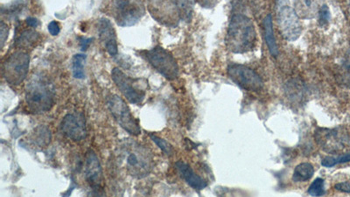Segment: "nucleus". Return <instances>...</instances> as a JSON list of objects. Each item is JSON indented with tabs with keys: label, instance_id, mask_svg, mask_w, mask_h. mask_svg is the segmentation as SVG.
Instances as JSON below:
<instances>
[{
	"label": "nucleus",
	"instance_id": "nucleus-1",
	"mask_svg": "<svg viewBox=\"0 0 350 197\" xmlns=\"http://www.w3.org/2000/svg\"><path fill=\"white\" fill-rule=\"evenodd\" d=\"M117 155L126 172L136 179H143L154 170V159L152 152L146 146L133 139H124L120 142Z\"/></svg>",
	"mask_w": 350,
	"mask_h": 197
},
{
	"label": "nucleus",
	"instance_id": "nucleus-2",
	"mask_svg": "<svg viewBox=\"0 0 350 197\" xmlns=\"http://www.w3.org/2000/svg\"><path fill=\"white\" fill-rule=\"evenodd\" d=\"M256 41V29L252 20L242 13L233 14L225 39L228 49L235 54H244L252 51Z\"/></svg>",
	"mask_w": 350,
	"mask_h": 197
},
{
	"label": "nucleus",
	"instance_id": "nucleus-3",
	"mask_svg": "<svg viewBox=\"0 0 350 197\" xmlns=\"http://www.w3.org/2000/svg\"><path fill=\"white\" fill-rule=\"evenodd\" d=\"M56 92L49 80L41 75H34L26 86V103L34 114L49 112L55 105Z\"/></svg>",
	"mask_w": 350,
	"mask_h": 197
},
{
	"label": "nucleus",
	"instance_id": "nucleus-4",
	"mask_svg": "<svg viewBox=\"0 0 350 197\" xmlns=\"http://www.w3.org/2000/svg\"><path fill=\"white\" fill-rule=\"evenodd\" d=\"M139 54L155 70L167 80H175L179 77V66L177 60L167 49L157 46L150 50L139 52Z\"/></svg>",
	"mask_w": 350,
	"mask_h": 197
},
{
	"label": "nucleus",
	"instance_id": "nucleus-5",
	"mask_svg": "<svg viewBox=\"0 0 350 197\" xmlns=\"http://www.w3.org/2000/svg\"><path fill=\"white\" fill-rule=\"evenodd\" d=\"M107 106L116 122L119 124L125 132L135 137L140 135V124L133 116L124 99L121 98L117 95H111L107 98Z\"/></svg>",
	"mask_w": 350,
	"mask_h": 197
},
{
	"label": "nucleus",
	"instance_id": "nucleus-6",
	"mask_svg": "<svg viewBox=\"0 0 350 197\" xmlns=\"http://www.w3.org/2000/svg\"><path fill=\"white\" fill-rule=\"evenodd\" d=\"M29 64L30 57L26 52H15L4 61L3 78L10 85H19L27 77Z\"/></svg>",
	"mask_w": 350,
	"mask_h": 197
},
{
	"label": "nucleus",
	"instance_id": "nucleus-7",
	"mask_svg": "<svg viewBox=\"0 0 350 197\" xmlns=\"http://www.w3.org/2000/svg\"><path fill=\"white\" fill-rule=\"evenodd\" d=\"M278 28L287 41H295L302 33V25L299 14L293 7L286 4H278L277 9Z\"/></svg>",
	"mask_w": 350,
	"mask_h": 197
},
{
	"label": "nucleus",
	"instance_id": "nucleus-8",
	"mask_svg": "<svg viewBox=\"0 0 350 197\" xmlns=\"http://www.w3.org/2000/svg\"><path fill=\"white\" fill-rule=\"evenodd\" d=\"M227 73L236 85L251 92H260L264 89V81L260 76L245 65L231 63L228 66Z\"/></svg>",
	"mask_w": 350,
	"mask_h": 197
},
{
	"label": "nucleus",
	"instance_id": "nucleus-9",
	"mask_svg": "<svg viewBox=\"0 0 350 197\" xmlns=\"http://www.w3.org/2000/svg\"><path fill=\"white\" fill-rule=\"evenodd\" d=\"M145 13V9L140 0H116L114 17L119 26H135Z\"/></svg>",
	"mask_w": 350,
	"mask_h": 197
},
{
	"label": "nucleus",
	"instance_id": "nucleus-10",
	"mask_svg": "<svg viewBox=\"0 0 350 197\" xmlns=\"http://www.w3.org/2000/svg\"><path fill=\"white\" fill-rule=\"evenodd\" d=\"M111 78L124 98L133 104H141L145 100V91L140 87V79H133L117 68L112 69Z\"/></svg>",
	"mask_w": 350,
	"mask_h": 197
},
{
	"label": "nucleus",
	"instance_id": "nucleus-11",
	"mask_svg": "<svg viewBox=\"0 0 350 197\" xmlns=\"http://www.w3.org/2000/svg\"><path fill=\"white\" fill-rule=\"evenodd\" d=\"M148 10L155 20L166 26H176L180 20L172 0H149Z\"/></svg>",
	"mask_w": 350,
	"mask_h": 197
},
{
	"label": "nucleus",
	"instance_id": "nucleus-12",
	"mask_svg": "<svg viewBox=\"0 0 350 197\" xmlns=\"http://www.w3.org/2000/svg\"><path fill=\"white\" fill-rule=\"evenodd\" d=\"M316 142L322 150L336 154L345 148L348 138L338 129L319 128L315 133Z\"/></svg>",
	"mask_w": 350,
	"mask_h": 197
},
{
	"label": "nucleus",
	"instance_id": "nucleus-13",
	"mask_svg": "<svg viewBox=\"0 0 350 197\" xmlns=\"http://www.w3.org/2000/svg\"><path fill=\"white\" fill-rule=\"evenodd\" d=\"M84 175L90 188L97 195L102 193L104 184L103 168L97 155L91 149L86 153Z\"/></svg>",
	"mask_w": 350,
	"mask_h": 197
},
{
	"label": "nucleus",
	"instance_id": "nucleus-14",
	"mask_svg": "<svg viewBox=\"0 0 350 197\" xmlns=\"http://www.w3.org/2000/svg\"><path fill=\"white\" fill-rule=\"evenodd\" d=\"M60 131L73 141H81L87 136L85 118L81 112L69 113L61 120Z\"/></svg>",
	"mask_w": 350,
	"mask_h": 197
},
{
	"label": "nucleus",
	"instance_id": "nucleus-15",
	"mask_svg": "<svg viewBox=\"0 0 350 197\" xmlns=\"http://www.w3.org/2000/svg\"><path fill=\"white\" fill-rule=\"evenodd\" d=\"M99 38L103 43L104 48L111 56H115L118 53L117 35L111 20L102 18L98 22Z\"/></svg>",
	"mask_w": 350,
	"mask_h": 197
},
{
	"label": "nucleus",
	"instance_id": "nucleus-16",
	"mask_svg": "<svg viewBox=\"0 0 350 197\" xmlns=\"http://www.w3.org/2000/svg\"><path fill=\"white\" fill-rule=\"evenodd\" d=\"M175 167L179 172V176L183 179L186 183L195 190H202L208 186V183L201 176H198L195 172L193 170L192 167L188 163L179 160L175 163Z\"/></svg>",
	"mask_w": 350,
	"mask_h": 197
},
{
	"label": "nucleus",
	"instance_id": "nucleus-17",
	"mask_svg": "<svg viewBox=\"0 0 350 197\" xmlns=\"http://www.w3.org/2000/svg\"><path fill=\"white\" fill-rule=\"evenodd\" d=\"M263 27H264V36H265V42L268 47L270 53L274 57L278 56V47L273 31V20L272 16L268 14L265 18L263 21Z\"/></svg>",
	"mask_w": 350,
	"mask_h": 197
},
{
	"label": "nucleus",
	"instance_id": "nucleus-18",
	"mask_svg": "<svg viewBox=\"0 0 350 197\" xmlns=\"http://www.w3.org/2000/svg\"><path fill=\"white\" fill-rule=\"evenodd\" d=\"M297 13L301 17L312 18L320 8V0H293Z\"/></svg>",
	"mask_w": 350,
	"mask_h": 197
},
{
	"label": "nucleus",
	"instance_id": "nucleus-19",
	"mask_svg": "<svg viewBox=\"0 0 350 197\" xmlns=\"http://www.w3.org/2000/svg\"><path fill=\"white\" fill-rule=\"evenodd\" d=\"M172 1L174 2L175 7L177 9L179 19L185 22L191 21L195 0H172Z\"/></svg>",
	"mask_w": 350,
	"mask_h": 197
},
{
	"label": "nucleus",
	"instance_id": "nucleus-20",
	"mask_svg": "<svg viewBox=\"0 0 350 197\" xmlns=\"http://www.w3.org/2000/svg\"><path fill=\"white\" fill-rule=\"evenodd\" d=\"M314 175V168L312 164L308 162L300 163L295 167L292 174V180L294 182H303L310 180Z\"/></svg>",
	"mask_w": 350,
	"mask_h": 197
},
{
	"label": "nucleus",
	"instance_id": "nucleus-21",
	"mask_svg": "<svg viewBox=\"0 0 350 197\" xmlns=\"http://www.w3.org/2000/svg\"><path fill=\"white\" fill-rule=\"evenodd\" d=\"M39 39V35L36 31L26 30L22 32L20 35L18 37L15 43L16 46L20 48H29L35 46V43Z\"/></svg>",
	"mask_w": 350,
	"mask_h": 197
},
{
	"label": "nucleus",
	"instance_id": "nucleus-22",
	"mask_svg": "<svg viewBox=\"0 0 350 197\" xmlns=\"http://www.w3.org/2000/svg\"><path fill=\"white\" fill-rule=\"evenodd\" d=\"M87 56L83 54H77L72 58L73 77L76 79H83L85 78V66Z\"/></svg>",
	"mask_w": 350,
	"mask_h": 197
},
{
	"label": "nucleus",
	"instance_id": "nucleus-23",
	"mask_svg": "<svg viewBox=\"0 0 350 197\" xmlns=\"http://www.w3.org/2000/svg\"><path fill=\"white\" fill-rule=\"evenodd\" d=\"M33 140L36 145L40 147L47 146L51 140L50 131L46 126L39 125L38 128L35 130V133L33 135Z\"/></svg>",
	"mask_w": 350,
	"mask_h": 197
},
{
	"label": "nucleus",
	"instance_id": "nucleus-24",
	"mask_svg": "<svg viewBox=\"0 0 350 197\" xmlns=\"http://www.w3.org/2000/svg\"><path fill=\"white\" fill-rule=\"evenodd\" d=\"M304 91L305 88L303 83L300 81L292 80L289 81L287 84L286 93L288 98H290L291 99H294L296 101L301 100L304 97Z\"/></svg>",
	"mask_w": 350,
	"mask_h": 197
},
{
	"label": "nucleus",
	"instance_id": "nucleus-25",
	"mask_svg": "<svg viewBox=\"0 0 350 197\" xmlns=\"http://www.w3.org/2000/svg\"><path fill=\"white\" fill-rule=\"evenodd\" d=\"M24 8V2L22 0H17L9 5L8 7H2V14L6 15V17L16 19L20 15L22 9Z\"/></svg>",
	"mask_w": 350,
	"mask_h": 197
},
{
	"label": "nucleus",
	"instance_id": "nucleus-26",
	"mask_svg": "<svg viewBox=\"0 0 350 197\" xmlns=\"http://www.w3.org/2000/svg\"><path fill=\"white\" fill-rule=\"evenodd\" d=\"M149 136L151 139L158 146V148L162 151L165 155H167V156H173V155L175 154L174 147L166 139H164L162 138L158 137L157 135H155L154 133H150Z\"/></svg>",
	"mask_w": 350,
	"mask_h": 197
},
{
	"label": "nucleus",
	"instance_id": "nucleus-27",
	"mask_svg": "<svg viewBox=\"0 0 350 197\" xmlns=\"http://www.w3.org/2000/svg\"><path fill=\"white\" fill-rule=\"evenodd\" d=\"M350 152L347 153L344 155H340L339 157H325L322 161L321 165L325 167H333L336 166L337 164H342V163L350 162Z\"/></svg>",
	"mask_w": 350,
	"mask_h": 197
},
{
	"label": "nucleus",
	"instance_id": "nucleus-28",
	"mask_svg": "<svg viewBox=\"0 0 350 197\" xmlns=\"http://www.w3.org/2000/svg\"><path fill=\"white\" fill-rule=\"evenodd\" d=\"M325 181L321 178L313 180L308 189V194L312 197H321L325 194Z\"/></svg>",
	"mask_w": 350,
	"mask_h": 197
},
{
	"label": "nucleus",
	"instance_id": "nucleus-29",
	"mask_svg": "<svg viewBox=\"0 0 350 197\" xmlns=\"http://www.w3.org/2000/svg\"><path fill=\"white\" fill-rule=\"evenodd\" d=\"M318 21L320 26H324L329 23L330 20V17H331V14H330V10H329V6L323 4L321 5L319 10H318Z\"/></svg>",
	"mask_w": 350,
	"mask_h": 197
},
{
	"label": "nucleus",
	"instance_id": "nucleus-30",
	"mask_svg": "<svg viewBox=\"0 0 350 197\" xmlns=\"http://www.w3.org/2000/svg\"><path fill=\"white\" fill-rule=\"evenodd\" d=\"M342 79L347 86L350 87V56L342 64Z\"/></svg>",
	"mask_w": 350,
	"mask_h": 197
},
{
	"label": "nucleus",
	"instance_id": "nucleus-31",
	"mask_svg": "<svg viewBox=\"0 0 350 197\" xmlns=\"http://www.w3.org/2000/svg\"><path fill=\"white\" fill-rule=\"evenodd\" d=\"M9 28L8 26L4 21L0 23V39H1V48H3L4 43L8 38Z\"/></svg>",
	"mask_w": 350,
	"mask_h": 197
},
{
	"label": "nucleus",
	"instance_id": "nucleus-32",
	"mask_svg": "<svg viewBox=\"0 0 350 197\" xmlns=\"http://www.w3.org/2000/svg\"><path fill=\"white\" fill-rule=\"evenodd\" d=\"M48 32L50 33V35L53 36H56L59 35L60 32V25L58 24V22L51 21L48 25Z\"/></svg>",
	"mask_w": 350,
	"mask_h": 197
},
{
	"label": "nucleus",
	"instance_id": "nucleus-33",
	"mask_svg": "<svg viewBox=\"0 0 350 197\" xmlns=\"http://www.w3.org/2000/svg\"><path fill=\"white\" fill-rule=\"evenodd\" d=\"M94 40V38H84L81 37L79 38V42H80V47H81V51H86L88 50V48L90 47L91 43Z\"/></svg>",
	"mask_w": 350,
	"mask_h": 197
},
{
	"label": "nucleus",
	"instance_id": "nucleus-34",
	"mask_svg": "<svg viewBox=\"0 0 350 197\" xmlns=\"http://www.w3.org/2000/svg\"><path fill=\"white\" fill-rule=\"evenodd\" d=\"M334 189L338 190V191L344 192V193H350V183L348 181L340 182V183H337L334 186Z\"/></svg>",
	"mask_w": 350,
	"mask_h": 197
},
{
	"label": "nucleus",
	"instance_id": "nucleus-35",
	"mask_svg": "<svg viewBox=\"0 0 350 197\" xmlns=\"http://www.w3.org/2000/svg\"><path fill=\"white\" fill-rule=\"evenodd\" d=\"M26 23L27 26L33 27V28H36V27H38V26H39V21L36 18H27L26 20Z\"/></svg>",
	"mask_w": 350,
	"mask_h": 197
},
{
	"label": "nucleus",
	"instance_id": "nucleus-36",
	"mask_svg": "<svg viewBox=\"0 0 350 197\" xmlns=\"http://www.w3.org/2000/svg\"><path fill=\"white\" fill-rule=\"evenodd\" d=\"M348 2H349V6H350V0H348Z\"/></svg>",
	"mask_w": 350,
	"mask_h": 197
}]
</instances>
